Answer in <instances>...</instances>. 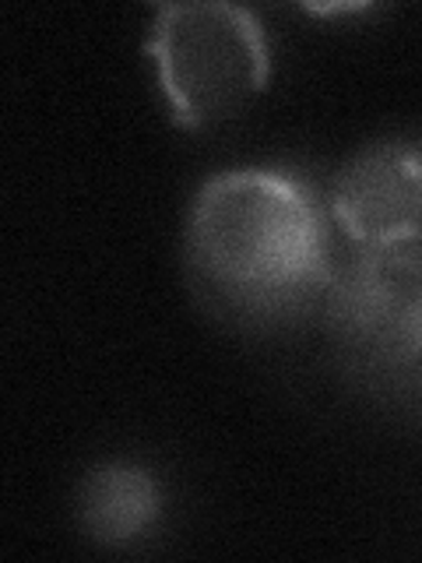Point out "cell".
Here are the masks:
<instances>
[{
	"label": "cell",
	"instance_id": "5",
	"mask_svg": "<svg viewBox=\"0 0 422 563\" xmlns=\"http://www.w3.org/2000/svg\"><path fill=\"white\" fill-rule=\"evenodd\" d=\"M412 356L422 360V310H419V321H415V342H412Z\"/></svg>",
	"mask_w": 422,
	"mask_h": 563
},
{
	"label": "cell",
	"instance_id": "3",
	"mask_svg": "<svg viewBox=\"0 0 422 563\" xmlns=\"http://www.w3.org/2000/svg\"><path fill=\"white\" fill-rule=\"evenodd\" d=\"M331 211L366 251L422 243V141H380L338 173Z\"/></svg>",
	"mask_w": 422,
	"mask_h": 563
},
{
	"label": "cell",
	"instance_id": "1",
	"mask_svg": "<svg viewBox=\"0 0 422 563\" xmlns=\"http://www.w3.org/2000/svg\"><path fill=\"white\" fill-rule=\"evenodd\" d=\"M187 246L198 275L243 307H292L331 282L321 208L271 169L211 176L190 208Z\"/></svg>",
	"mask_w": 422,
	"mask_h": 563
},
{
	"label": "cell",
	"instance_id": "4",
	"mask_svg": "<svg viewBox=\"0 0 422 563\" xmlns=\"http://www.w3.org/2000/svg\"><path fill=\"white\" fill-rule=\"evenodd\" d=\"M85 528L102 542L137 539L158 510V493L148 472L110 465L85 483Z\"/></svg>",
	"mask_w": 422,
	"mask_h": 563
},
{
	"label": "cell",
	"instance_id": "2",
	"mask_svg": "<svg viewBox=\"0 0 422 563\" xmlns=\"http://www.w3.org/2000/svg\"><path fill=\"white\" fill-rule=\"evenodd\" d=\"M148 57L173 120L198 131L236 117L271 75L257 14L236 4L158 8Z\"/></svg>",
	"mask_w": 422,
	"mask_h": 563
}]
</instances>
